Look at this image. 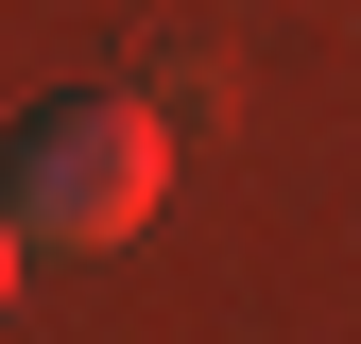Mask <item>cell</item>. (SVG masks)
<instances>
[{
  "mask_svg": "<svg viewBox=\"0 0 361 344\" xmlns=\"http://www.w3.org/2000/svg\"><path fill=\"white\" fill-rule=\"evenodd\" d=\"M155 172H172V138H155V104H121V86H86V104H52V121H18V241H69V258H104V241H138L155 224Z\"/></svg>",
  "mask_w": 361,
  "mask_h": 344,
  "instance_id": "6da1fadb",
  "label": "cell"
},
{
  "mask_svg": "<svg viewBox=\"0 0 361 344\" xmlns=\"http://www.w3.org/2000/svg\"><path fill=\"white\" fill-rule=\"evenodd\" d=\"M0 310H18V207H0Z\"/></svg>",
  "mask_w": 361,
  "mask_h": 344,
  "instance_id": "7a4b0ae2",
  "label": "cell"
}]
</instances>
